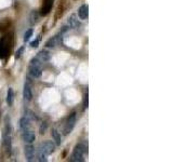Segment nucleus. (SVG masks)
I'll return each instance as SVG.
<instances>
[{"instance_id": "f257e3e1", "label": "nucleus", "mask_w": 173, "mask_h": 162, "mask_svg": "<svg viewBox=\"0 0 173 162\" xmlns=\"http://www.w3.org/2000/svg\"><path fill=\"white\" fill-rule=\"evenodd\" d=\"M29 73L32 77L35 78H39L42 73V68H41V62L38 60L37 57L32 58L30 60V65H29Z\"/></svg>"}, {"instance_id": "f03ea898", "label": "nucleus", "mask_w": 173, "mask_h": 162, "mask_svg": "<svg viewBox=\"0 0 173 162\" xmlns=\"http://www.w3.org/2000/svg\"><path fill=\"white\" fill-rule=\"evenodd\" d=\"M86 152V148H84L83 145L78 144L77 146L75 147L73 151V155H71L69 161L71 162H81L83 161V153Z\"/></svg>"}, {"instance_id": "7ed1b4c3", "label": "nucleus", "mask_w": 173, "mask_h": 162, "mask_svg": "<svg viewBox=\"0 0 173 162\" xmlns=\"http://www.w3.org/2000/svg\"><path fill=\"white\" fill-rule=\"evenodd\" d=\"M75 123H76V114L75 112H73V114L68 117L66 125H65V127H64V134L65 135H68V134L73 131L74 127H75Z\"/></svg>"}, {"instance_id": "20e7f679", "label": "nucleus", "mask_w": 173, "mask_h": 162, "mask_svg": "<svg viewBox=\"0 0 173 162\" xmlns=\"http://www.w3.org/2000/svg\"><path fill=\"white\" fill-rule=\"evenodd\" d=\"M41 148L44 150V152L47 153L48 156L51 155L52 152H53L54 150H55V145L53 144V143L51 142V140H48V142H44L41 144Z\"/></svg>"}, {"instance_id": "39448f33", "label": "nucleus", "mask_w": 173, "mask_h": 162, "mask_svg": "<svg viewBox=\"0 0 173 162\" xmlns=\"http://www.w3.org/2000/svg\"><path fill=\"white\" fill-rule=\"evenodd\" d=\"M35 138H36V135H35L34 132L28 131V130H26V131L24 132L23 139H24V142H25V143H27V144H32V143L35 140Z\"/></svg>"}, {"instance_id": "423d86ee", "label": "nucleus", "mask_w": 173, "mask_h": 162, "mask_svg": "<svg viewBox=\"0 0 173 162\" xmlns=\"http://www.w3.org/2000/svg\"><path fill=\"white\" fill-rule=\"evenodd\" d=\"M35 156V151H34V147L32 145H27L25 146V157L27 161H32Z\"/></svg>"}, {"instance_id": "0eeeda50", "label": "nucleus", "mask_w": 173, "mask_h": 162, "mask_svg": "<svg viewBox=\"0 0 173 162\" xmlns=\"http://www.w3.org/2000/svg\"><path fill=\"white\" fill-rule=\"evenodd\" d=\"M8 52V45L6 43V39H0V58H3Z\"/></svg>"}, {"instance_id": "6e6552de", "label": "nucleus", "mask_w": 173, "mask_h": 162, "mask_svg": "<svg viewBox=\"0 0 173 162\" xmlns=\"http://www.w3.org/2000/svg\"><path fill=\"white\" fill-rule=\"evenodd\" d=\"M88 10H89V8H88V6H86V4H83V6H80L79 10H78V14H79L80 19H86V17H88V14H89Z\"/></svg>"}, {"instance_id": "1a4fd4ad", "label": "nucleus", "mask_w": 173, "mask_h": 162, "mask_svg": "<svg viewBox=\"0 0 173 162\" xmlns=\"http://www.w3.org/2000/svg\"><path fill=\"white\" fill-rule=\"evenodd\" d=\"M23 95H24V98H25V101H32V90H30L29 85H28L27 83H25V85H24Z\"/></svg>"}, {"instance_id": "9d476101", "label": "nucleus", "mask_w": 173, "mask_h": 162, "mask_svg": "<svg viewBox=\"0 0 173 162\" xmlns=\"http://www.w3.org/2000/svg\"><path fill=\"white\" fill-rule=\"evenodd\" d=\"M52 8V0H44L43 2V6H42V11H41V14L45 15L50 12Z\"/></svg>"}, {"instance_id": "9b49d317", "label": "nucleus", "mask_w": 173, "mask_h": 162, "mask_svg": "<svg viewBox=\"0 0 173 162\" xmlns=\"http://www.w3.org/2000/svg\"><path fill=\"white\" fill-rule=\"evenodd\" d=\"M3 140H4V146H6V151L10 152L11 151V137H10V132H6L3 135Z\"/></svg>"}, {"instance_id": "f8f14e48", "label": "nucleus", "mask_w": 173, "mask_h": 162, "mask_svg": "<svg viewBox=\"0 0 173 162\" xmlns=\"http://www.w3.org/2000/svg\"><path fill=\"white\" fill-rule=\"evenodd\" d=\"M60 42L61 41H60V39H58V36H55V37H53V38L49 39V40L45 42V45H47L48 48H55Z\"/></svg>"}, {"instance_id": "ddd939ff", "label": "nucleus", "mask_w": 173, "mask_h": 162, "mask_svg": "<svg viewBox=\"0 0 173 162\" xmlns=\"http://www.w3.org/2000/svg\"><path fill=\"white\" fill-rule=\"evenodd\" d=\"M37 58H38L39 60H40L41 63L43 62H47V60H50V54L48 53L47 51H41L38 53V55H37Z\"/></svg>"}, {"instance_id": "4468645a", "label": "nucleus", "mask_w": 173, "mask_h": 162, "mask_svg": "<svg viewBox=\"0 0 173 162\" xmlns=\"http://www.w3.org/2000/svg\"><path fill=\"white\" fill-rule=\"evenodd\" d=\"M19 125H21V129L23 130V131H26V130L29 129V119L26 118V117H23V118L21 119V121H19Z\"/></svg>"}, {"instance_id": "2eb2a0df", "label": "nucleus", "mask_w": 173, "mask_h": 162, "mask_svg": "<svg viewBox=\"0 0 173 162\" xmlns=\"http://www.w3.org/2000/svg\"><path fill=\"white\" fill-rule=\"evenodd\" d=\"M13 101H14V92H13L12 88H9L8 93H6V103L9 106H11L13 104Z\"/></svg>"}, {"instance_id": "dca6fc26", "label": "nucleus", "mask_w": 173, "mask_h": 162, "mask_svg": "<svg viewBox=\"0 0 173 162\" xmlns=\"http://www.w3.org/2000/svg\"><path fill=\"white\" fill-rule=\"evenodd\" d=\"M47 157H48V155L47 153L44 152V150H43L42 148H39L38 149V160L39 161H47Z\"/></svg>"}, {"instance_id": "f3484780", "label": "nucleus", "mask_w": 173, "mask_h": 162, "mask_svg": "<svg viewBox=\"0 0 173 162\" xmlns=\"http://www.w3.org/2000/svg\"><path fill=\"white\" fill-rule=\"evenodd\" d=\"M52 136H53L54 140H55L56 145H61L62 143V139H61V135L58 134V132L56 130H52Z\"/></svg>"}, {"instance_id": "a211bd4d", "label": "nucleus", "mask_w": 173, "mask_h": 162, "mask_svg": "<svg viewBox=\"0 0 173 162\" xmlns=\"http://www.w3.org/2000/svg\"><path fill=\"white\" fill-rule=\"evenodd\" d=\"M38 21V14H37V12H32V14H30V23L34 24L36 23V22Z\"/></svg>"}, {"instance_id": "6ab92c4d", "label": "nucleus", "mask_w": 173, "mask_h": 162, "mask_svg": "<svg viewBox=\"0 0 173 162\" xmlns=\"http://www.w3.org/2000/svg\"><path fill=\"white\" fill-rule=\"evenodd\" d=\"M32 29H28L27 31L25 32V35H24V41L29 40V38L32 37Z\"/></svg>"}, {"instance_id": "aec40b11", "label": "nucleus", "mask_w": 173, "mask_h": 162, "mask_svg": "<svg viewBox=\"0 0 173 162\" xmlns=\"http://www.w3.org/2000/svg\"><path fill=\"white\" fill-rule=\"evenodd\" d=\"M23 52H24V47L19 48V49L16 51V53H15V58H19V57H21L22 54H23Z\"/></svg>"}, {"instance_id": "412c9836", "label": "nucleus", "mask_w": 173, "mask_h": 162, "mask_svg": "<svg viewBox=\"0 0 173 162\" xmlns=\"http://www.w3.org/2000/svg\"><path fill=\"white\" fill-rule=\"evenodd\" d=\"M69 23H70V25L73 26V27H77V26H79V23L74 19V16L70 17V19H69Z\"/></svg>"}, {"instance_id": "4be33fe9", "label": "nucleus", "mask_w": 173, "mask_h": 162, "mask_svg": "<svg viewBox=\"0 0 173 162\" xmlns=\"http://www.w3.org/2000/svg\"><path fill=\"white\" fill-rule=\"evenodd\" d=\"M38 43H39V40L37 39V40L30 42V47H32V48H37V47H38Z\"/></svg>"}, {"instance_id": "5701e85b", "label": "nucleus", "mask_w": 173, "mask_h": 162, "mask_svg": "<svg viewBox=\"0 0 173 162\" xmlns=\"http://www.w3.org/2000/svg\"><path fill=\"white\" fill-rule=\"evenodd\" d=\"M84 107H88V93L86 94V98H84Z\"/></svg>"}, {"instance_id": "b1692460", "label": "nucleus", "mask_w": 173, "mask_h": 162, "mask_svg": "<svg viewBox=\"0 0 173 162\" xmlns=\"http://www.w3.org/2000/svg\"><path fill=\"white\" fill-rule=\"evenodd\" d=\"M45 127H47V125H45V123H44V127H43V125H42V127H41V129H40V133H41V134H43V133H44V131H45Z\"/></svg>"}]
</instances>
